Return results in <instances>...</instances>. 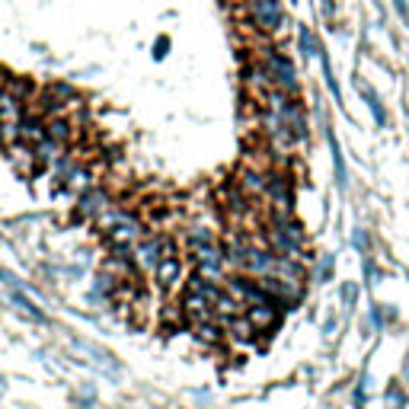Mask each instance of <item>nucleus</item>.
I'll list each match as a JSON object with an SVG mask.
<instances>
[{
  "instance_id": "1",
  "label": "nucleus",
  "mask_w": 409,
  "mask_h": 409,
  "mask_svg": "<svg viewBox=\"0 0 409 409\" xmlns=\"http://www.w3.org/2000/svg\"><path fill=\"white\" fill-rule=\"evenodd\" d=\"M246 17H250V26H256V33L275 39L288 29V13L282 10V0H250L243 3Z\"/></svg>"
},
{
  "instance_id": "2",
  "label": "nucleus",
  "mask_w": 409,
  "mask_h": 409,
  "mask_svg": "<svg viewBox=\"0 0 409 409\" xmlns=\"http://www.w3.org/2000/svg\"><path fill=\"white\" fill-rule=\"evenodd\" d=\"M262 64H266L269 71V80H272V87L282 93H298V71H294V61L288 58V55H282V51L275 48H266L262 51Z\"/></svg>"
},
{
  "instance_id": "3",
  "label": "nucleus",
  "mask_w": 409,
  "mask_h": 409,
  "mask_svg": "<svg viewBox=\"0 0 409 409\" xmlns=\"http://www.w3.org/2000/svg\"><path fill=\"white\" fill-rule=\"evenodd\" d=\"M144 237V227H141V221L138 217H131V215H125L118 224H112L106 230V240H109V246L116 253H131L134 250V243Z\"/></svg>"
},
{
  "instance_id": "4",
  "label": "nucleus",
  "mask_w": 409,
  "mask_h": 409,
  "mask_svg": "<svg viewBox=\"0 0 409 409\" xmlns=\"http://www.w3.org/2000/svg\"><path fill=\"white\" fill-rule=\"evenodd\" d=\"M160 259H163V237H141V240L134 243L131 262H134L138 272L154 275V269H157Z\"/></svg>"
},
{
  "instance_id": "5",
  "label": "nucleus",
  "mask_w": 409,
  "mask_h": 409,
  "mask_svg": "<svg viewBox=\"0 0 409 409\" xmlns=\"http://www.w3.org/2000/svg\"><path fill=\"white\" fill-rule=\"evenodd\" d=\"M234 185L240 189L243 195L250 201H259L266 199V189H269V170H259V167H250V163H243L234 176Z\"/></svg>"
},
{
  "instance_id": "6",
  "label": "nucleus",
  "mask_w": 409,
  "mask_h": 409,
  "mask_svg": "<svg viewBox=\"0 0 409 409\" xmlns=\"http://www.w3.org/2000/svg\"><path fill=\"white\" fill-rule=\"evenodd\" d=\"M266 199L272 201V215H291L294 208V189H291V179L288 176H278V173H269V189H266Z\"/></svg>"
},
{
  "instance_id": "7",
  "label": "nucleus",
  "mask_w": 409,
  "mask_h": 409,
  "mask_svg": "<svg viewBox=\"0 0 409 409\" xmlns=\"http://www.w3.org/2000/svg\"><path fill=\"white\" fill-rule=\"evenodd\" d=\"M109 205H112V195L106 189H100V185H93V189L80 192V199H77V217L80 221H96Z\"/></svg>"
},
{
  "instance_id": "8",
  "label": "nucleus",
  "mask_w": 409,
  "mask_h": 409,
  "mask_svg": "<svg viewBox=\"0 0 409 409\" xmlns=\"http://www.w3.org/2000/svg\"><path fill=\"white\" fill-rule=\"evenodd\" d=\"M154 278L160 282L163 291H176V288H183L185 284V269H183V259L179 256H163L154 269Z\"/></svg>"
},
{
  "instance_id": "9",
  "label": "nucleus",
  "mask_w": 409,
  "mask_h": 409,
  "mask_svg": "<svg viewBox=\"0 0 409 409\" xmlns=\"http://www.w3.org/2000/svg\"><path fill=\"white\" fill-rule=\"evenodd\" d=\"M7 157L10 163L17 167L19 176H33V173H42V163H39V157H35V147L26 141H17L7 147Z\"/></svg>"
},
{
  "instance_id": "10",
  "label": "nucleus",
  "mask_w": 409,
  "mask_h": 409,
  "mask_svg": "<svg viewBox=\"0 0 409 409\" xmlns=\"http://www.w3.org/2000/svg\"><path fill=\"white\" fill-rule=\"evenodd\" d=\"M183 310H185V317H189V323H199V320H215L211 301L201 291H192V288H185V294H183Z\"/></svg>"
},
{
  "instance_id": "11",
  "label": "nucleus",
  "mask_w": 409,
  "mask_h": 409,
  "mask_svg": "<svg viewBox=\"0 0 409 409\" xmlns=\"http://www.w3.org/2000/svg\"><path fill=\"white\" fill-rule=\"evenodd\" d=\"M45 138H51V141L58 144H71L74 141V122H71V116H48L45 118Z\"/></svg>"
},
{
  "instance_id": "12",
  "label": "nucleus",
  "mask_w": 409,
  "mask_h": 409,
  "mask_svg": "<svg viewBox=\"0 0 409 409\" xmlns=\"http://www.w3.org/2000/svg\"><path fill=\"white\" fill-rule=\"evenodd\" d=\"M246 317H250V323L259 333H269L278 323V307L275 304H253V307H246Z\"/></svg>"
},
{
  "instance_id": "13",
  "label": "nucleus",
  "mask_w": 409,
  "mask_h": 409,
  "mask_svg": "<svg viewBox=\"0 0 409 409\" xmlns=\"http://www.w3.org/2000/svg\"><path fill=\"white\" fill-rule=\"evenodd\" d=\"M61 185H64L67 192L80 195V192H87V189H93V185H96V173H93L90 167H84V163H77V167L67 173V179Z\"/></svg>"
},
{
  "instance_id": "14",
  "label": "nucleus",
  "mask_w": 409,
  "mask_h": 409,
  "mask_svg": "<svg viewBox=\"0 0 409 409\" xmlns=\"http://www.w3.org/2000/svg\"><path fill=\"white\" fill-rule=\"evenodd\" d=\"M19 141L33 144V147L39 141H45V118L35 116V112H26L23 122H19Z\"/></svg>"
},
{
  "instance_id": "15",
  "label": "nucleus",
  "mask_w": 409,
  "mask_h": 409,
  "mask_svg": "<svg viewBox=\"0 0 409 409\" xmlns=\"http://www.w3.org/2000/svg\"><path fill=\"white\" fill-rule=\"evenodd\" d=\"M26 102L17 100L10 90H0V122H23Z\"/></svg>"
},
{
  "instance_id": "16",
  "label": "nucleus",
  "mask_w": 409,
  "mask_h": 409,
  "mask_svg": "<svg viewBox=\"0 0 409 409\" xmlns=\"http://www.w3.org/2000/svg\"><path fill=\"white\" fill-rule=\"evenodd\" d=\"M227 329H230V333H234V339L237 343H253V339H256V326L250 323V317H246V313H237L234 320H227Z\"/></svg>"
},
{
  "instance_id": "17",
  "label": "nucleus",
  "mask_w": 409,
  "mask_h": 409,
  "mask_svg": "<svg viewBox=\"0 0 409 409\" xmlns=\"http://www.w3.org/2000/svg\"><path fill=\"white\" fill-rule=\"evenodd\" d=\"M35 157H39L42 170H48L58 157H64V144H58V141H51V138H45V141L35 144Z\"/></svg>"
},
{
  "instance_id": "18",
  "label": "nucleus",
  "mask_w": 409,
  "mask_h": 409,
  "mask_svg": "<svg viewBox=\"0 0 409 409\" xmlns=\"http://www.w3.org/2000/svg\"><path fill=\"white\" fill-rule=\"evenodd\" d=\"M3 90H10L13 96H17V100H23V102L35 100V87H33V80H29V77H7Z\"/></svg>"
},
{
  "instance_id": "19",
  "label": "nucleus",
  "mask_w": 409,
  "mask_h": 409,
  "mask_svg": "<svg viewBox=\"0 0 409 409\" xmlns=\"http://www.w3.org/2000/svg\"><path fill=\"white\" fill-rule=\"evenodd\" d=\"M10 301H13V307L19 310V313H23V317H29V320H42L45 313L39 307H35L33 301H29V298H26L23 291H19V288H13V291H10Z\"/></svg>"
},
{
  "instance_id": "20",
  "label": "nucleus",
  "mask_w": 409,
  "mask_h": 409,
  "mask_svg": "<svg viewBox=\"0 0 409 409\" xmlns=\"http://www.w3.org/2000/svg\"><path fill=\"white\" fill-rule=\"evenodd\" d=\"M195 329V339H201V343H208V345H217L224 336H221V326H215L211 320H199V323H192Z\"/></svg>"
},
{
  "instance_id": "21",
  "label": "nucleus",
  "mask_w": 409,
  "mask_h": 409,
  "mask_svg": "<svg viewBox=\"0 0 409 409\" xmlns=\"http://www.w3.org/2000/svg\"><path fill=\"white\" fill-rule=\"evenodd\" d=\"M185 243L189 246H199V243H215V234H211L208 224H192L185 230Z\"/></svg>"
},
{
  "instance_id": "22",
  "label": "nucleus",
  "mask_w": 409,
  "mask_h": 409,
  "mask_svg": "<svg viewBox=\"0 0 409 409\" xmlns=\"http://www.w3.org/2000/svg\"><path fill=\"white\" fill-rule=\"evenodd\" d=\"M298 45H301V51L304 55H320V45H317V35L310 33L307 26H298Z\"/></svg>"
},
{
  "instance_id": "23",
  "label": "nucleus",
  "mask_w": 409,
  "mask_h": 409,
  "mask_svg": "<svg viewBox=\"0 0 409 409\" xmlns=\"http://www.w3.org/2000/svg\"><path fill=\"white\" fill-rule=\"evenodd\" d=\"M160 317H163V326H183V323H189V317H185L183 304H167Z\"/></svg>"
},
{
  "instance_id": "24",
  "label": "nucleus",
  "mask_w": 409,
  "mask_h": 409,
  "mask_svg": "<svg viewBox=\"0 0 409 409\" xmlns=\"http://www.w3.org/2000/svg\"><path fill=\"white\" fill-rule=\"evenodd\" d=\"M361 93H365L367 106H371V112H374V122H377V125H381V128H384L387 116H384V109H381V100H377V93L371 90V87H361Z\"/></svg>"
},
{
  "instance_id": "25",
  "label": "nucleus",
  "mask_w": 409,
  "mask_h": 409,
  "mask_svg": "<svg viewBox=\"0 0 409 409\" xmlns=\"http://www.w3.org/2000/svg\"><path fill=\"white\" fill-rule=\"evenodd\" d=\"M329 147H333V163H336V183L345 185V163H343V154H339V144H336L333 131H329Z\"/></svg>"
},
{
  "instance_id": "26",
  "label": "nucleus",
  "mask_w": 409,
  "mask_h": 409,
  "mask_svg": "<svg viewBox=\"0 0 409 409\" xmlns=\"http://www.w3.org/2000/svg\"><path fill=\"white\" fill-rule=\"evenodd\" d=\"M167 51H170V39H167V35H160V39H157V45H154V58H167Z\"/></svg>"
},
{
  "instance_id": "27",
  "label": "nucleus",
  "mask_w": 409,
  "mask_h": 409,
  "mask_svg": "<svg viewBox=\"0 0 409 409\" xmlns=\"http://www.w3.org/2000/svg\"><path fill=\"white\" fill-rule=\"evenodd\" d=\"M355 246H361V250H365V246H367V240H365V230H355Z\"/></svg>"
},
{
  "instance_id": "28",
  "label": "nucleus",
  "mask_w": 409,
  "mask_h": 409,
  "mask_svg": "<svg viewBox=\"0 0 409 409\" xmlns=\"http://www.w3.org/2000/svg\"><path fill=\"white\" fill-rule=\"evenodd\" d=\"M288 3H298V0H288Z\"/></svg>"
},
{
  "instance_id": "29",
  "label": "nucleus",
  "mask_w": 409,
  "mask_h": 409,
  "mask_svg": "<svg viewBox=\"0 0 409 409\" xmlns=\"http://www.w3.org/2000/svg\"><path fill=\"white\" fill-rule=\"evenodd\" d=\"M240 3H250V0H240Z\"/></svg>"
}]
</instances>
